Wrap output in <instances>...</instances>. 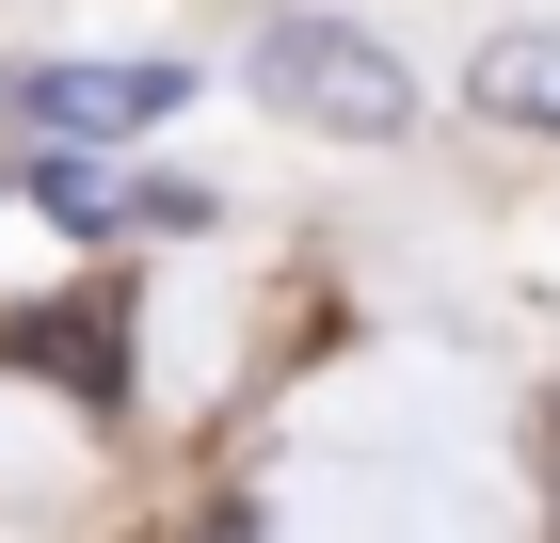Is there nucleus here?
I'll list each match as a JSON object with an SVG mask.
<instances>
[{
    "label": "nucleus",
    "mask_w": 560,
    "mask_h": 543,
    "mask_svg": "<svg viewBox=\"0 0 560 543\" xmlns=\"http://www.w3.org/2000/svg\"><path fill=\"white\" fill-rule=\"evenodd\" d=\"M257 96L304 113V128H337V144H400V128H417L400 48H369L352 16H272V33H257Z\"/></svg>",
    "instance_id": "obj_1"
},
{
    "label": "nucleus",
    "mask_w": 560,
    "mask_h": 543,
    "mask_svg": "<svg viewBox=\"0 0 560 543\" xmlns=\"http://www.w3.org/2000/svg\"><path fill=\"white\" fill-rule=\"evenodd\" d=\"M33 192H48L65 224H113V176H81V161H33Z\"/></svg>",
    "instance_id": "obj_4"
},
{
    "label": "nucleus",
    "mask_w": 560,
    "mask_h": 543,
    "mask_svg": "<svg viewBox=\"0 0 560 543\" xmlns=\"http://www.w3.org/2000/svg\"><path fill=\"white\" fill-rule=\"evenodd\" d=\"M465 96H480L497 128H560V33H497V48L465 64Z\"/></svg>",
    "instance_id": "obj_3"
},
{
    "label": "nucleus",
    "mask_w": 560,
    "mask_h": 543,
    "mask_svg": "<svg viewBox=\"0 0 560 543\" xmlns=\"http://www.w3.org/2000/svg\"><path fill=\"white\" fill-rule=\"evenodd\" d=\"M16 96H33V128H161L176 113L161 64H33Z\"/></svg>",
    "instance_id": "obj_2"
}]
</instances>
